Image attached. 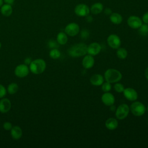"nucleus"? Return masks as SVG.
Here are the masks:
<instances>
[{"label": "nucleus", "mask_w": 148, "mask_h": 148, "mask_svg": "<svg viewBox=\"0 0 148 148\" xmlns=\"http://www.w3.org/2000/svg\"><path fill=\"white\" fill-rule=\"evenodd\" d=\"M101 100L102 102L106 106H111L113 105L115 101L114 95L108 92H106L102 94Z\"/></svg>", "instance_id": "13"}, {"label": "nucleus", "mask_w": 148, "mask_h": 148, "mask_svg": "<svg viewBox=\"0 0 148 148\" xmlns=\"http://www.w3.org/2000/svg\"><path fill=\"white\" fill-rule=\"evenodd\" d=\"M109 18L110 21L114 24H120L123 21L122 16L118 13H112L110 15Z\"/></svg>", "instance_id": "21"}, {"label": "nucleus", "mask_w": 148, "mask_h": 148, "mask_svg": "<svg viewBox=\"0 0 148 148\" xmlns=\"http://www.w3.org/2000/svg\"><path fill=\"white\" fill-rule=\"evenodd\" d=\"M46 67L45 61L41 58L34 60L29 64L30 71L35 75H39L43 73Z\"/></svg>", "instance_id": "2"}, {"label": "nucleus", "mask_w": 148, "mask_h": 148, "mask_svg": "<svg viewBox=\"0 0 148 148\" xmlns=\"http://www.w3.org/2000/svg\"><path fill=\"white\" fill-rule=\"evenodd\" d=\"M147 111H148V106H147Z\"/></svg>", "instance_id": "42"}, {"label": "nucleus", "mask_w": 148, "mask_h": 148, "mask_svg": "<svg viewBox=\"0 0 148 148\" xmlns=\"http://www.w3.org/2000/svg\"><path fill=\"white\" fill-rule=\"evenodd\" d=\"M101 50V46L99 43L97 42L92 43L87 46V53L92 56H96L99 54Z\"/></svg>", "instance_id": "12"}, {"label": "nucleus", "mask_w": 148, "mask_h": 148, "mask_svg": "<svg viewBox=\"0 0 148 148\" xmlns=\"http://www.w3.org/2000/svg\"><path fill=\"white\" fill-rule=\"evenodd\" d=\"M3 0H0V8H1V6L3 5Z\"/></svg>", "instance_id": "40"}, {"label": "nucleus", "mask_w": 148, "mask_h": 148, "mask_svg": "<svg viewBox=\"0 0 148 148\" xmlns=\"http://www.w3.org/2000/svg\"><path fill=\"white\" fill-rule=\"evenodd\" d=\"M12 124L10 122H5L3 123V128L4 130H6V131H10L11 130V129L12 128Z\"/></svg>", "instance_id": "30"}, {"label": "nucleus", "mask_w": 148, "mask_h": 148, "mask_svg": "<svg viewBox=\"0 0 148 148\" xmlns=\"http://www.w3.org/2000/svg\"><path fill=\"white\" fill-rule=\"evenodd\" d=\"M10 134L12 138L14 140H18L21 138L23 134L21 128L18 126H14L10 130Z\"/></svg>", "instance_id": "17"}, {"label": "nucleus", "mask_w": 148, "mask_h": 148, "mask_svg": "<svg viewBox=\"0 0 148 148\" xmlns=\"http://www.w3.org/2000/svg\"><path fill=\"white\" fill-rule=\"evenodd\" d=\"M130 110L135 116H142L146 111L145 106L139 101L134 102L130 106Z\"/></svg>", "instance_id": "4"}, {"label": "nucleus", "mask_w": 148, "mask_h": 148, "mask_svg": "<svg viewBox=\"0 0 148 148\" xmlns=\"http://www.w3.org/2000/svg\"><path fill=\"white\" fill-rule=\"evenodd\" d=\"M87 46L85 43H77L71 46L68 50V54L72 57H79L87 53Z\"/></svg>", "instance_id": "1"}, {"label": "nucleus", "mask_w": 148, "mask_h": 148, "mask_svg": "<svg viewBox=\"0 0 148 148\" xmlns=\"http://www.w3.org/2000/svg\"><path fill=\"white\" fill-rule=\"evenodd\" d=\"M3 2L6 3V4H9V5H13L14 2V0H3Z\"/></svg>", "instance_id": "37"}, {"label": "nucleus", "mask_w": 148, "mask_h": 148, "mask_svg": "<svg viewBox=\"0 0 148 148\" xmlns=\"http://www.w3.org/2000/svg\"><path fill=\"white\" fill-rule=\"evenodd\" d=\"M11 108V102L8 98H2L0 100V112L5 113L8 112Z\"/></svg>", "instance_id": "14"}, {"label": "nucleus", "mask_w": 148, "mask_h": 148, "mask_svg": "<svg viewBox=\"0 0 148 148\" xmlns=\"http://www.w3.org/2000/svg\"><path fill=\"white\" fill-rule=\"evenodd\" d=\"M0 8L1 14L5 17L10 16L13 12V8L11 5L5 3L2 5Z\"/></svg>", "instance_id": "19"}, {"label": "nucleus", "mask_w": 148, "mask_h": 148, "mask_svg": "<svg viewBox=\"0 0 148 148\" xmlns=\"http://www.w3.org/2000/svg\"><path fill=\"white\" fill-rule=\"evenodd\" d=\"M80 31V27L79 25L76 23H71L68 24L65 28V32L66 35L71 36H75Z\"/></svg>", "instance_id": "7"}, {"label": "nucleus", "mask_w": 148, "mask_h": 148, "mask_svg": "<svg viewBox=\"0 0 148 148\" xmlns=\"http://www.w3.org/2000/svg\"><path fill=\"white\" fill-rule=\"evenodd\" d=\"M112 88V86L110 84V83H109L108 82L103 83L102 84V90L103 92H109Z\"/></svg>", "instance_id": "27"}, {"label": "nucleus", "mask_w": 148, "mask_h": 148, "mask_svg": "<svg viewBox=\"0 0 148 148\" xmlns=\"http://www.w3.org/2000/svg\"><path fill=\"white\" fill-rule=\"evenodd\" d=\"M105 126L109 130H114L118 127V121L114 118H109L105 122Z\"/></svg>", "instance_id": "20"}, {"label": "nucleus", "mask_w": 148, "mask_h": 148, "mask_svg": "<svg viewBox=\"0 0 148 148\" xmlns=\"http://www.w3.org/2000/svg\"><path fill=\"white\" fill-rule=\"evenodd\" d=\"M129 112L130 108L127 104H121L116 110V117L119 120L124 119L127 117Z\"/></svg>", "instance_id": "5"}, {"label": "nucleus", "mask_w": 148, "mask_h": 148, "mask_svg": "<svg viewBox=\"0 0 148 148\" xmlns=\"http://www.w3.org/2000/svg\"><path fill=\"white\" fill-rule=\"evenodd\" d=\"M1 42H0V49H1Z\"/></svg>", "instance_id": "41"}, {"label": "nucleus", "mask_w": 148, "mask_h": 148, "mask_svg": "<svg viewBox=\"0 0 148 148\" xmlns=\"http://www.w3.org/2000/svg\"><path fill=\"white\" fill-rule=\"evenodd\" d=\"M145 76H146V78L148 80V67L145 70Z\"/></svg>", "instance_id": "38"}, {"label": "nucleus", "mask_w": 148, "mask_h": 148, "mask_svg": "<svg viewBox=\"0 0 148 148\" xmlns=\"http://www.w3.org/2000/svg\"><path fill=\"white\" fill-rule=\"evenodd\" d=\"M123 94L126 99L130 101H135L138 98V93L135 90L132 88H124Z\"/></svg>", "instance_id": "11"}, {"label": "nucleus", "mask_w": 148, "mask_h": 148, "mask_svg": "<svg viewBox=\"0 0 148 148\" xmlns=\"http://www.w3.org/2000/svg\"><path fill=\"white\" fill-rule=\"evenodd\" d=\"M31 58H29V57H27V58H26L25 59V60H24V63H25V65H29L30 64H31Z\"/></svg>", "instance_id": "36"}, {"label": "nucleus", "mask_w": 148, "mask_h": 148, "mask_svg": "<svg viewBox=\"0 0 148 148\" xmlns=\"http://www.w3.org/2000/svg\"><path fill=\"white\" fill-rule=\"evenodd\" d=\"M139 34L142 36H146L148 34V24H142L141 26L138 28Z\"/></svg>", "instance_id": "25"}, {"label": "nucleus", "mask_w": 148, "mask_h": 148, "mask_svg": "<svg viewBox=\"0 0 148 148\" xmlns=\"http://www.w3.org/2000/svg\"><path fill=\"white\" fill-rule=\"evenodd\" d=\"M127 51L125 49L120 47L118 48L116 51V55L118 58L120 59H125L127 57Z\"/></svg>", "instance_id": "24"}, {"label": "nucleus", "mask_w": 148, "mask_h": 148, "mask_svg": "<svg viewBox=\"0 0 148 148\" xmlns=\"http://www.w3.org/2000/svg\"><path fill=\"white\" fill-rule=\"evenodd\" d=\"M142 20L143 21L144 23L148 24V11L143 14Z\"/></svg>", "instance_id": "33"}, {"label": "nucleus", "mask_w": 148, "mask_h": 148, "mask_svg": "<svg viewBox=\"0 0 148 148\" xmlns=\"http://www.w3.org/2000/svg\"><path fill=\"white\" fill-rule=\"evenodd\" d=\"M94 58L91 55H87L84 56L82 60V65L85 69H90L92 68L94 64Z\"/></svg>", "instance_id": "15"}, {"label": "nucleus", "mask_w": 148, "mask_h": 148, "mask_svg": "<svg viewBox=\"0 0 148 148\" xmlns=\"http://www.w3.org/2000/svg\"><path fill=\"white\" fill-rule=\"evenodd\" d=\"M108 45L112 49H118L121 45V40L116 34H111L107 38Z\"/></svg>", "instance_id": "8"}, {"label": "nucleus", "mask_w": 148, "mask_h": 148, "mask_svg": "<svg viewBox=\"0 0 148 148\" xmlns=\"http://www.w3.org/2000/svg\"><path fill=\"white\" fill-rule=\"evenodd\" d=\"M80 35H81V36L83 38L86 39V38L88 37V36H89V32L87 29H83V30L82 31Z\"/></svg>", "instance_id": "32"}, {"label": "nucleus", "mask_w": 148, "mask_h": 148, "mask_svg": "<svg viewBox=\"0 0 148 148\" xmlns=\"http://www.w3.org/2000/svg\"><path fill=\"white\" fill-rule=\"evenodd\" d=\"M75 13L79 17H86L89 14L90 8L84 3H80L76 5L74 9Z\"/></svg>", "instance_id": "6"}, {"label": "nucleus", "mask_w": 148, "mask_h": 148, "mask_svg": "<svg viewBox=\"0 0 148 148\" xmlns=\"http://www.w3.org/2000/svg\"><path fill=\"white\" fill-rule=\"evenodd\" d=\"M127 24L133 29H138L142 24V20L138 16H131L127 20Z\"/></svg>", "instance_id": "10"}, {"label": "nucleus", "mask_w": 148, "mask_h": 148, "mask_svg": "<svg viewBox=\"0 0 148 148\" xmlns=\"http://www.w3.org/2000/svg\"><path fill=\"white\" fill-rule=\"evenodd\" d=\"M48 46H49V47L52 48V49H56L57 47H58L57 42L55 40H51L49 42Z\"/></svg>", "instance_id": "31"}, {"label": "nucleus", "mask_w": 148, "mask_h": 148, "mask_svg": "<svg viewBox=\"0 0 148 148\" xmlns=\"http://www.w3.org/2000/svg\"><path fill=\"white\" fill-rule=\"evenodd\" d=\"M103 77L99 74H94L92 76H91V77H90V83L94 85V86H98L100 85H102V83H103Z\"/></svg>", "instance_id": "16"}, {"label": "nucleus", "mask_w": 148, "mask_h": 148, "mask_svg": "<svg viewBox=\"0 0 148 148\" xmlns=\"http://www.w3.org/2000/svg\"><path fill=\"white\" fill-rule=\"evenodd\" d=\"M110 110H112V111H114V110H115V106H114V105H111L110 106Z\"/></svg>", "instance_id": "39"}, {"label": "nucleus", "mask_w": 148, "mask_h": 148, "mask_svg": "<svg viewBox=\"0 0 148 148\" xmlns=\"http://www.w3.org/2000/svg\"><path fill=\"white\" fill-rule=\"evenodd\" d=\"M86 20L88 23H91L92 21V20H93V18H92V17L91 16L88 14L87 16H86Z\"/></svg>", "instance_id": "35"}, {"label": "nucleus", "mask_w": 148, "mask_h": 148, "mask_svg": "<svg viewBox=\"0 0 148 148\" xmlns=\"http://www.w3.org/2000/svg\"><path fill=\"white\" fill-rule=\"evenodd\" d=\"M57 42L60 45H65L68 42V37L66 34L63 32H60L57 36Z\"/></svg>", "instance_id": "22"}, {"label": "nucleus", "mask_w": 148, "mask_h": 148, "mask_svg": "<svg viewBox=\"0 0 148 148\" xmlns=\"http://www.w3.org/2000/svg\"><path fill=\"white\" fill-rule=\"evenodd\" d=\"M104 77L105 80L109 83H117L121 79L122 75L118 70L110 68L105 71Z\"/></svg>", "instance_id": "3"}, {"label": "nucleus", "mask_w": 148, "mask_h": 148, "mask_svg": "<svg viewBox=\"0 0 148 148\" xmlns=\"http://www.w3.org/2000/svg\"><path fill=\"white\" fill-rule=\"evenodd\" d=\"M114 88L116 92L121 93V92H123V91L124 90V87L122 84L117 82V83H116L114 85Z\"/></svg>", "instance_id": "28"}, {"label": "nucleus", "mask_w": 148, "mask_h": 148, "mask_svg": "<svg viewBox=\"0 0 148 148\" xmlns=\"http://www.w3.org/2000/svg\"><path fill=\"white\" fill-rule=\"evenodd\" d=\"M29 69L25 64H20L14 69V73L18 77H24L29 73Z\"/></svg>", "instance_id": "9"}, {"label": "nucleus", "mask_w": 148, "mask_h": 148, "mask_svg": "<svg viewBox=\"0 0 148 148\" xmlns=\"http://www.w3.org/2000/svg\"><path fill=\"white\" fill-rule=\"evenodd\" d=\"M49 56L53 59H58L61 56V53L57 48L52 49L49 52Z\"/></svg>", "instance_id": "26"}, {"label": "nucleus", "mask_w": 148, "mask_h": 148, "mask_svg": "<svg viewBox=\"0 0 148 148\" xmlns=\"http://www.w3.org/2000/svg\"><path fill=\"white\" fill-rule=\"evenodd\" d=\"M6 94V90L5 88V87L2 85L0 84V98H2L3 97H4Z\"/></svg>", "instance_id": "29"}, {"label": "nucleus", "mask_w": 148, "mask_h": 148, "mask_svg": "<svg viewBox=\"0 0 148 148\" xmlns=\"http://www.w3.org/2000/svg\"><path fill=\"white\" fill-rule=\"evenodd\" d=\"M18 90V86L15 83H12L9 84L7 88V91L10 94H14Z\"/></svg>", "instance_id": "23"}, {"label": "nucleus", "mask_w": 148, "mask_h": 148, "mask_svg": "<svg viewBox=\"0 0 148 148\" xmlns=\"http://www.w3.org/2000/svg\"><path fill=\"white\" fill-rule=\"evenodd\" d=\"M104 13L106 15H110L112 13V11L110 8H106L104 10Z\"/></svg>", "instance_id": "34"}, {"label": "nucleus", "mask_w": 148, "mask_h": 148, "mask_svg": "<svg viewBox=\"0 0 148 148\" xmlns=\"http://www.w3.org/2000/svg\"><path fill=\"white\" fill-rule=\"evenodd\" d=\"M90 12L94 14H98L103 10V5L101 2H96L92 4L90 8Z\"/></svg>", "instance_id": "18"}]
</instances>
